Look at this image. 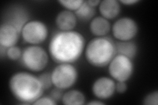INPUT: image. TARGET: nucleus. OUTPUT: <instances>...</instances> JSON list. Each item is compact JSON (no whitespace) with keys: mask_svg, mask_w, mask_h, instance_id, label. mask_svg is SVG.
Instances as JSON below:
<instances>
[{"mask_svg":"<svg viewBox=\"0 0 158 105\" xmlns=\"http://www.w3.org/2000/svg\"><path fill=\"white\" fill-rule=\"evenodd\" d=\"M85 47V39L77 31H60L53 35L49 43V55L54 62L73 63L81 58Z\"/></svg>","mask_w":158,"mask_h":105,"instance_id":"obj_1","label":"nucleus"},{"mask_svg":"<svg viewBox=\"0 0 158 105\" xmlns=\"http://www.w3.org/2000/svg\"><path fill=\"white\" fill-rule=\"evenodd\" d=\"M9 87L15 98L26 104H32L44 91L38 76L27 72L13 74L9 79Z\"/></svg>","mask_w":158,"mask_h":105,"instance_id":"obj_2","label":"nucleus"},{"mask_svg":"<svg viewBox=\"0 0 158 105\" xmlns=\"http://www.w3.org/2000/svg\"><path fill=\"white\" fill-rule=\"evenodd\" d=\"M85 58L92 66L103 68L116 55L115 43L106 37H97L88 42L85 47Z\"/></svg>","mask_w":158,"mask_h":105,"instance_id":"obj_3","label":"nucleus"},{"mask_svg":"<svg viewBox=\"0 0 158 105\" xmlns=\"http://www.w3.org/2000/svg\"><path fill=\"white\" fill-rule=\"evenodd\" d=\"M21 59L24 68L33 72H39L47 67L49 56L43 47L39 46H31L23 50Z\"/></svg>","mask_w":158,"mask_h":105,"instance_id":"obj_4","label":"nucleus"},{"mask_svg":"<svg viewBox=\"0 0 158 105\" xmlns=\"http://www.w3.org/2000/svg\"><path fill=\"white\" fill-rule=\"evenodd\" d=\"M53 86L61 90L71 88L78 77L77 68L71 63H61L54 68L51 73Z\"/></svg>","mask_w":158,"mask_h":105,"instance_id":"obj_5","label":"nucleus"},{"mask_svg":"<svg viewBox=\"0 0 158 105\" xmlns=\"http://www.w3.org/2000/svg\"><path fill=\"white\" fill-rule=\"evenodd\" d=\"M107 66L111 78L117 82L128 81L134 72L132 59L119 54H116Z\"/></svg>","mask_w":158,"mask_h":105,"instance_id":"obj_6","label":"nucleus"},{"mask_svg":"<svg viewBox=\"0 0 158 105\" xmlns=\"http://www.w3.org/2000/svg\"><path fill=\"white\" fill-rule=\"evenodd\" d=\"M21 34L24 42L31 46H38L46 40L48 29L43 22L33 20L24 25Z\"/></svg>","mask_w":158,"mask_h":105,"instance_id":"obj_7","label":"nucleus"},{"mask_svg":"<svg viewBox=\"0 0 158 105\" xmlns=\"http://www.w3.org/2000/svg\"><path fill=\"white\" fill-rule=\"evenodd\" d=\"M113 36L118 41H131L138 34V26L136 22L131 17H122L113 24Z\"/></svg>","mask_w":158,"mask_h":105,"instance_id":"obj_8","label":"nucleus"},{"mask_svg":"<svg viewBox=\"0 0 158 105\" xmlns=\"http://www.w3.org/2000/svg\"><path fill=\"white\" fill-rule=\"evenodd\" d=\"M115 82L111 78L102 76L94 82L92 91L96 98L106 100L113 97L115 92Z\"/></svg>","mask_w":158,"mask_h":105,"instance_id":"obj_9","label":"nucleus"},{"mask_svg":"<svg viewBox=\"0 0 158 105\" xmlns=\"http://www.w3.org/2000/svg\"><path fill=\"white\" fill-rule=\"evenodd\" d=\"M21 34L13 25L7 22L2 24L0 27V46L8 49L15 46Z\"/></svg>","mask_w":158,"mask_h":105,"instance_id":"obj_10","label":"nucleus"},{"mask_svg":"<svg viewBox=\"0 0 158 105\" xmlns=\"http://www.w3.org/2000/svg\"><path fill=\"white\" fill-rule=\"evenodd\" d=\"M75 13L67 10L59 12L56 17V24L60 31H72L77 24Z\"/></svg>","mask_w":158,"mask_h":105,"instance_id":"obj_11","label":"nucleus"},{"mask_svg":"<svg viewBox=\"0 0 158 105\" xmlns=\"http://www.w3.org/2000/svg\"><path fill=\"white\" fill-rule=\"evenodd\" d=\"M99 11L102 17L112 20L118 17L121 12L120 2L116 0H103L99 5Z\"/></svg>","mask_w":158,"mask_h":105,"instance_id":"obj_12","label":"nucleus"},{"mask_svg":"<svg viewBox=\"0 0 158 105\" xmlns=\"http://www.w3.org/2000/svg\"><path fill=\"white\" fill-rule=\"evenodd\" d=\"M111 24L103 17H94L90 23V30L96 37H103L110 32Z\"/></svg>","mask_w":158,"mask_h":105,"instance_id":"obj_13","label":"nucleus"},{"mask_svg":"<svg viewBox=\"0 0 158 105\" xmlns=\"http://www.w3.org/2000/svg\"><path fill=\"white\" fill-rule=\"evenodd\" d=\"M116 54L122 55L131 59H134L138 51L136 44L131 41H118L115 43Z\"/></svg>","mask_w":158,"mask_h":105,"instance_id":"obj_14","label":"nucleus"},{"mask_svg":"<svg viewBox=\"0 0 158 105\" xmlns=\"http://www.w3.org/2000/svg\"><path fill=\"white\" fill-rule=\"evenodd\" d=\"M86 97L82 92L77 89L69 90L61 99L62 103L66 105H82L85 103Z\"/></svg>","mask_w":158,"mask_h":105,"instance_id":"obj_15","label":"nucleus"},{"mask_svg":"<svg viewBox=\"0 0 158 105\" xmlns=\"http://www.w3.org/2000/svg\"><path fill=\"white\" fill-rule=\"evenodd\" d=\"M13 11L10 14L9 21L6 22L13 25L21 32L24 25L28 22L27 14L22 9H16Z\"/></svg>","mask_w":158,"mask_h":105,"instance_id":"obj_16","label":"nucleus"},{"mask_svg":"<svg viewBox=\"0 0 158 105\" xmlns=\"http://www.w3.org/2000/svg\"><path fill=\"white\" fill-rule=\"evenodd\" d=\"M75 14L79 21L82 22L91 21L96 14V9L89 6L86 1H84L82 6L75 12Z\"/></svg>","mask_w":158,"mask_h":105,"instance_id":"obj_17","label":"nucleus"},{"mask_svg":"<svg viewBox=\"0 0 158 105\" xmlns=\"http://www.w3.org/2000/svg\"><path fill=\"white\" fill-rule=\"evenodd\" d=\"M58 2L59 3L61 4L62 7L65 8L67 11L75 12L82 6V3H84V1H82V0H77V1H74V0H72V1H69H69L61 0V1H59Z\"/></svg>","mask_w":158,"mask_h":105,"instance_id":"obj_18","label":"nucleus"},{"mask_svg":"<svg viewBox=\"0 0 158 105\" xmlns=\"http://www.w3.org/2000/svg\"><path fill=\"white\" fill-rule=\"evenodd\" d=\"M23 51L17 46H13L7 49V57L11 61H17L21 57Z\"/></svg>","mask_w":158,"mask_h":105,"instance_id":"obj_19","label":"nucleus"},{"mask_svg":"<svg viewBox=\"0 0 158 105\" xmlns=\"http://www.w3.org/2000/svg\"><path fill=\"white\" fill-rule=\"evenodd\" d=\"M38 78L40 81L44 90L48 89L53 86L52 76L50 73L42 74L38 76Z\"/></svg>","mask_w":158,"mask_h":105,"instance_id":"obj_20","label":"nucleus"},{"mask_svg":"<svg viewBox=\"0 0 158 105\" xmlns=\"http://www.w3.org/2000/svg\"><path fill=\"white\" fill-rule=\"evenodd\" d=\"M143 104L145 105H157L158 104V92L155 91L148 94L143 100Z\"/></svg>","mask_w":158,"mask_h":105,"instance_id":"obj_21","label":"nucleus"},{"mask_svg":"<svg viewBox=\"0 0 158 105\" xmlns=\"http://www.w3.org/2000/svg\"><path fill=\"white\" fill-rule=\"evenodd\" d=\"M33 104L36 105H56L57 104V102L54 101V100L49 96V97H41L38 99L36 101H34Z\"/></svg>","mask_w":158,"mask_h":105,"instance_id":"obj_22","label":"nucleus"},{"mask_svg":"<svg viewBox=\"0 0 158 105\" xmlns=\"http://www.w3.org/2000/svg\"><path fill=\"white\" fill-rule=\"evenodd\" d=\"M63 95V93H62V90L56 87H55V89L52 90V91L50 93V97L56 102L61 101L62 99Z\"/></svg>","mask_w":158,"mask_h":105,"instance_id":"obj_23","label":"nucleus"},{"mask_svg":"<svg viewBox=\"0 0 158 105\" xmlns=\"http://www.w3.org/2000/svg\"><path fill=\"white\" fill-rule=\"evenodd\" d=\"M128 86L126 82H117L115 83V91L118 93H123L127 90Z\"/></svg>","mask_w":158,"mask_h":105,"instance_id":"obj_24","label":"nucleus"},{"mask_svg":"<svg viewBox=\"0 0 158 105\" xmlns=\"http://www.w3.org/2000/svg\"><path fill=\"white\" fill-rule=\"evenodd\" d=\"M138 2H139L138 0H121L119 2L125 5V6H132V5L138 3Z\"/></svg>","mask_w":158,"mask_h":105,"instance_id":"obj_25","label":"nucleus"},{"mask_svg":"<svg viewBox=\"0 0 158 105\" xmlns=\"http://www.w3.org/2000/svg\"><path fill=\"white\" fill-rule=\"evenodd\" d=\"M86 2L89 6L95 8V7L98 6H99V5H100L101 1H100V0H88V1H86Z\"/></svg>","mask_w":158,"mask_h":105,"instance_id":"obj_26","label":"nucleus"},{"mask_svg":"<svg viewBox=\"0 0 158 105\" xmlns=\"http://www.w3.org/2000/svg\"><path fill=\"white\" fill-rule=\"evenodd\" d=\"M0 56H1L2 59L7 56V49L1 46H0Z\"/></svg>","mask_w":158,"mask_h":105,"instance_id":"obj_27","label":"nucleus"},{"mask_svg":"<svg viewBox=\"0 0 158 105\" xmlns=\"http://www.w3.org/2000/svg\"><path fill=\"white\" fill-rule=\"evenodd\" d=\"M87 104H90V105H102L104 104V103L102 102L101 101H99V100H96V101H92L88 102Z\"/></svg>","mask_w":158,"mask_h":105,"instance_id":"obj_28","label":"nucleus"}]
</instances>
